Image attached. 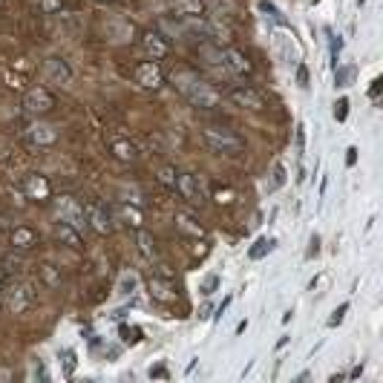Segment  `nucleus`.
I'll use <instances>...</instances> for the list:
<instances>
[{"instance_id": "f257e3e1", "label": "nucleus", "mask_w": 383, "mask_h": 383, "mask_svg": "<svg viewBox=\"0 0 383 383\" xmlns=\"http://www.w3.org/2000/svg\"><path fill=\"white\" fill-rule=\"evenodd\" d=\"M202 138H205V144H208L213 153H222V156H237V153L245 150V141H242L234 130L205 127V130H202Z\"/></svg>"}, {"instance_id": "f03ea898", "label": "nucleus", "mask_w": 383, "mask_h": 383, "mask_svg": "<svg viewBox=\"0 0 383 383\" xmlns=\"http://www.w3.org/2000/svg\"><path fill=\"white\" fill-rule=\"evenodd\" d=\"M0 300H4L6 312L24 315L29 305H32L35 294H32V288H29L26 282H6V285H0Z\"/></svg>"}, {"instance_id": "7ed1b4c3", "label": "nucleus", "mask_w": 383, "mask_h": 383, "mask_svg": "<svg viewBox=\"0 0 383 383\" xmlns=\"http://www.w3.org/2000/svg\"><path fill=\"white\" fill-rule=\"evenodd\" d=\"M55 216L58 222H66L72 228H78V231L84 234V228H87V210L78 199H72V196H58L55 199Z\"/></svg>"}, {"instance_id": "20e7f679", "label": "nucleus", "mask_w": 383, "mask_h": 383, "mask_svg": "<svg viewBox=\"0 0 383 383\" xmlns=\"http://www.w3.org/2000/svg\"><path fill=\"white\" fill-rule=\"evenodd\" d=\"M55 104L58 101L46 87H29L24 93V98H21V107H24L26 116H46V113L55 110Z\"/></svg>"}, {"instance_id": "39448f33", "label": "nucleus", "mask_w": 383, "mask_h": 383, "mask_svg": "<svg viewBox=\"0 0 383 383\" xmlns=\"http://www.w3.org/2000/svg\"><path fill=\"white\" fill-rule=\"evenodd\" d=\"M173 190H179V196H182L188 205H205V202H208V188H205V179H202V176L179 173Z\"/></svg>"}, {"instance_id": "423d86ee", "label": "nucleus", "mask_w": 383, "mask_h": 383, "mask_svg": "<svg viewBox=\"0 0 383 383\" xmlns=\"http://www.w3.org/2000/svg\"><path fill=\"white\" fill-rule=\"evenodd\" d=\"M133 81L141 90H159L165 84V72L159 66V61H141L133 66Z\"/></svg>"}, {"instance_id": "0eeeda50", "label": "nucleus", "mask_w": 383, "mask_h": 383, "mask_svg": "<svg viewBox=\"0 0 383 383\" xmlns=\"http://www.w3.org/2000/svg\"><path fill=\"white\" fill-rule=\"evenodd\" d=\"M185 98H188L196 110H213V107H219V101H222V96H219L210 84H205L202 78H199V81H196V84L185 93Z\"/></svg>"}, {"instance_id": "6e6552de", "label": "nucleus", "mask_w": 383, "mask_h": 383, "mask_svg": "<svg viewBox=\"0 0 383 383\" xmlns=\"http://www.w3.org/2000/svg\"><path fill=\"white\" fill-rule=\"evenodd\" d=\"M228 98H231L237 107H242V110H254V113L268 107L265 96H262L260 90H254V87H248V84H240V87H234L231 93H228Z\"/></svg>"}, {"instance_id": "1a4fd4ad", "label": "nucleus", "mask_w": 383, "mask_h": 383, "mask_svg": "<svg viewBox=\"0 0 383 383\" xmlns=\"http://www.w3.org/2000/svg\"><path fill=\"white\" fill-rule=\"evenodd\" d=\"M222 66L231 72V75H251V72H254L251 58H248L242 49H237V46L222 49Z\"/></svg>"}, {"instance_id": "9d476101", "label": "nucleus", "mask_w": 383, "mask_h": 383, "mask_svg": "<svg viewBox=\"0 0 383 383\" xmlns=\"http://www.w3.org/2000/svg\"><path fill=\"white\" fill-rule=\"evenodd\" d=\"M44 78L49 84H58V87H66L72 81V66L63 61V58H46L44 61Z\"/></svg>"}, {"instance_id": "9b49d317", "label": "nucleus", "mask_w": 383, "mask_h": 383, "mask_svg": "<svg viewBox=\"0 0 383 383\" xmlns=\"http://www.w3.org/2000/svg\"><path fill=\"white\" fill-rule=\"evenodd\" d=\"M141 46H144V52H147L150 61H165V58L170 55V44H168V38H165L162 32H153V29L141 35Z\"/></svg>"}, {"instance_id": "f8f14e48", "label": "nucleus", "mask_w": 383, "mask_h": 383, "mask_svg": "<svg viewBox=\"0 0 383 383\" xmlns=\"http://www.w3.org/2000/svg\"><path fill=\"white\" fill-rule=\"evenodd\" d=\"M87 225L93 228L96 234H113V213L104 208V205H87Z\"/></svg>"}, {"instance_id": "ddd939ff", "label": "nucleus", "mask_w": 383, "mask_h": 383, "mask_svg": "<svg viewBox=\"0 0 383 383\" xmlns=\"http://www.w3.org/2000/svg\"><path fill=\"white\" fill-rule=\"evenodd\" d=\"M38 242H41V234L29 225H18V228H12V234H9V245L15 251H32Z\"/></svg>"}, {"instance_id": "4468645a", "label": "nucleus", "mask_w": 383, "mask_h": 383, "mask_svg": "<svg viewBox=\"0 0 383 383\" xmlns=\"http://www.w3.org/2000/svg\"><path fill=\"white\" fill-rule=\"evenodd\" d=\"M173 12L185 21H205L208 18V4L205 0H173Z\"/></svg>"}, {"instance_id": "2eb2a0df", "label": "nucleus", "mask_w": 383, "mask_h": 383, "mask_svg": "<svg viewBox=\"0 0 383 383\" xmlns=\"http://www.w3.org/2000/svg\"><path fill=\"white\" fill-rule=\"evenodd\" d=\"M55 240H58L61 245L72 248V251H81V248H84L81 231H78V228H72V225H66V222H55Z\"/></svg>"}, {"instance_id": "dca6fc26", "label": "nucleus", "mask_w": 383, "mask_h": 383, "mask_svg": "<svg viewBox=\"0 0 383 383\" xmlns=\"http://www.w3.org/2000/svg\"><path fill=\"white\" fill-rule=\"evenodd\" d=\"M26 141L35 147H52L58 141V130L49 124H29L26 127Z\"/></svg>"}, {"instance_id": "f3484780", "label": "nucleus", "mask_w": 383, "mask_h": 383, "mask_svg": "<svg viewBox=\"0 0 383 383\" xmlns=\"http://www.w3.org/2000/svg\"><path fill=\"white\" fill-rule=\"evenodd\" d=\"M24 193H26L29 199H49V196H52V185H49L46 176L29 173V176L24 179Z\"/></svg>"}, {"instance_id": "a211bd4d", "label": "nucleus", "mask_w": 383, "mask_h": 383, "mask_svg": "<svg viewBox=\"0 0 383 383\" xmlns=\"http://www.w3.org/2000/svg\"><path fill=\"white\" fill-rule=\"evenodd\" d=\"M110 153H113V159H118L124 165H130V162L138 159V147L130 138H113L110 141Z\"/></svg>"}, {"instance_id": "6ab92c4d", "label": "nucleus", "mask_w": 383, "mask_h": 383, "mask_svg": "<svg viewBox=\"0 0 383 383\" xmlns=\"http://www.w3.org/2000/svg\"><path fill=\"white\" fill-rule=\"evenodd\" d=\"M168 81H170V84H173V87L185 96V93H188L196 81H199V75H196L193 69H188V66H179V69H173V72H170V78H168Z\"/></svg>"}, {"instance_id": "aec40b11", "label": "nucleus", "mask_w": 383, "mask_h": 383, "mask_svg": "<svg viewBox=\"0 0 383 383\" xmlns=\"http://www.w3.org/2000/svg\"><path fill=\"white\" fill-rule=\"evenodd\" d=\"M150 294H153V300H162V302L176 300L173 282H170V280H162V277H153V280H150Z\"/></svg>"}, {"instance_id": "412c9836", "label": "nucleus", "mask_w": 383, "mask_h": 383, "mask_svg": "<svg viewBox=\"0 0 383 383\" xmlns=\"http://www.w3.org/2000/svg\"><path fill=\"white\" fill-rule=\"evenodd\" d=\"M136 242H138V254L144 257V260H156L159 257V248H156V240H153V234H147V231H141L138 228V237H136Z\"/></svg>"}, {"instance_id": "4be33fe9", "label": "nucleus", "mask_w": 383, "mask_h": 383, "mask_svg": "<svg viewBox=\"0 0 383 383\" xmlns=\"http://www.w3.org/2000/svg\"><path fill=\"white\" fill-rule=\"evenodd\" d=\"M116 213H118V219H121L124 225H133L136 231L144 225V213H141L136 205H118V208H116Z\"/></svg>"}, {"instance_id": "5701e85b", "label": "nucleus", "mask_w": 383, "mask_h": 383, "mask_svg": "<svg viewBox=\"0 0 383 383\" xmlns=\"http://www.w3.org/2000/svg\"><path fill=\"white\" fill-rule=\"evenodd\" d=\"M176 228H179L182 234H190V237H205V228L193 216H188V213H179L176 216Z\"/></svg>"}, {"instance_id": "b1692460", "label": "nucleus", "mask_w": 383, "mask_h": 383, "mask_svg": "<svg viewBox=\"0 0 383 383\" xmlns=\"http://www.w3.org/2000/svg\"><path fill=\"white\" fill-rule=\"evenodd\" d=\"M274 248H277V240H274V237H260V240L248 248V257H251V260H262V257L271 254Z\"/></svg>"}, {"instance_id": "393cba45", "label": "nucleus", "mask_w": 383, "mask_h": 383, "mask_svg": "<svg viewBox=\"0 0 383 383\" xmlns=\"http://www.w3.org/2000/svg\"><path fill=\"white\" fill-rule=\"evenodd\" d=\"M354 78V66H337L335 69V87H349Z\"/></svg>"}, {"instance_id": "a878e982", "label": "nucleus", "mask_w": 383, "mask_h": 383, "mask_svg": "<svg viewBox=\"0 0 383 383\" xmlns=\"http://www.w3.org/2000/svg\"><path fill=\"white\" fill-rule=\"evenodd\" d=\"M136 285H138V277H136V274H124V277H121V282H118V294H121V297H127V294H133V291H136Z\"/></svg>"}, {"instance_id": "bb28decb", "label": "nucleus", "mask_w": 383, "mask_h": 383, "mask_svg": "<svg viewBox=\"0 0 383 383\" xmlns=\"http://www.w3.org/2000/svg\"><path fill=\"white\" fill-rule=\"evenodd\" d=\"M38 271H41V280H44L46 285H61V274H58L52 265H41Z\"/></svg>"}, {"instance_id": "cd10ccee", "label": "nucleus", "mask_w": 383, "mask_h": 383, "mask_svg": "<svg viewBox=\"0 0 383 383\" xmlns=\"http://www.w3.org/2000/svg\"><path fill=\"white\" fill-rule=\"evenodd\" d=\"M35 4H38V9H41L44 15H55V12H61L63 0H35Z\"/></svg>"}, {"instance_id": "c85d7f7f", "label": "nucleus", "mask_w": 383, "mask_h": 383, "mask_svg": "<svg viewBox=\"0 0 383 383\" xmlns=\"http://www.w3.org/2000/svg\"><path fill=\"white\" fill-rule=\"evenodd\" d=\"M176 176H179V173H176V168H170V165H168V168H162V170H159V185L173 188V185H176Z\"/></svg>"}, {"instance_id": "c756f323", "label": "nucleus", "mask_w": 383, "mask_h": 383, "mask_svg": "<svg viewBox=\"0 0 383 383\" xmlns=\"http://www.w3.org/2000/svg\"><path fill=\"white\" fill-rule=\"evenodd\" d=\"M346 312H349V302H340V305H337V309L332 312V317H329V329L340 326V323H343V317H346Z\"/></svg>"}, {"instance_id": "7c9ffc66", "label": "nucleus", "mask_w": 383, "mask_h": 383, "mask_svg": "<svg viewBox=\"0 0 383 383\" xmlns=\"http://www.w3.org/2000/svg\"><path fill=\"white\" fill-rule=\"evenodd\" d=\"M349 118V98H337L335 104V121H346Z\"/></svg>"}, {"instance_id": "2f4dec72", "label": "nucleus", "mask_w": 383, "mask_h": 383, "mask_svg": "<svg viewBox=\"0 0 383 383\" xmlns=\"http://www.w3.org/2000/svg\"><path fill=\"white\" fill-rule=\"evenodd\" d=\"M285 185V168L282 165H274V179H271V190L282 188Z\"/></svg>"}, {"instance_id": "473e14b6", "label": "nucleus", "mask_w": 383, "mask_h": 383, "mask_svg": "<svg viewBox=\"0 0 383 383\" xmlns=\"http://www.w3.org/2000/svg\"><path fill=\"white\" fill-rule=\"evenodd\" d=\"M216 288H219V277H216V274L205 277V282H202V294H205V297H210Z\"/></svg>"}, {"instance_id": "72a5a7b5", "label": "nucleus", "mask_w": 383, "mask_h": 383, "mask_svg": "<svg viewBox=\"0 0 383 383\" xmlns=\"http://www.w3.org/2000/svg\"><path fill=\"white\" fill-rule=\"evenodd\" d=\"M121 335H124V343H138L141 340V332L136 326H121Z\"/></svg>"}, {"instance_id": "f704fd0d", "label": "nucleus", "mask_w": 383, "mask_h": 383, "mask_svg": "<svg viewBox=\"0 0 383 383\" xmlns=\"http://www.w3.org/2000/svg\"><path fill=\"white\" fill-rule=\"evenodd\" d=\"M260 9H262V12H268V15H271V18L277 21V24H285V21H282V15L277 12V6H271V4H268V0H262V4H260Z\"/></svg>"}, {"instance_id": "c9c22d12", "label": "nucleus", "mask_w": 383, "mask_h": 383, "mask_svg": "<svg viewBox=\"0 0 383 383\" xmlns=\"http://www.w3.org/2000/svg\"><path fill=\"white\" fill-rule=\"evenodd\" d=\"M231 196H234V190H231V188H225V190H216V202H219V205H231V202H234Z\"/></svg>"}, {"instance_id": "e433bc0d", "label": "nucleus", "mask_w": 383, "mask_h": 383, "mask_svg": "<svg viewBox=\"0 0 383 383\" xmlns=\"http://www.w3.org/2000/svg\"><path fill=\"white\" fill-rule=\"evenodd\" d=\"M297 81H300V87L305 90V87H309V69H305L302 63L297 66Z\"/></svg>"}, {"instance_id": "4c0bfd02", "label": "nucleus", "mask_w": 383, "mask_h": 383, "mask_svg": "<svg viewBox=\"0 0 383 383\" xmlns=\"http://www.w3.org/2000/svg\"><path fill=\"white\" fill-rule=\"evenodd\" d=\"M150 377H162V380H168V366H150Z\"/></svg>"}, {"instance_id": "58836bf2", "label": "nucleus", "mask_w": 383, "mask_h": 383, "mask_svg": "<svg viewBox=\"0 0 383 383\" xmlns=\"http://www.w3.org/2000/svg\"><path fill=\"white\" fill-rule=\"evenodd\" d=\"M380 87H383V81H380V78H374V81H372V87H369V98H377V96H380Z\"/></svg>"}, {"instance_id": "ea45409f", "label": "nucleus", "mask_w": 383, "mask_h": 383, "mask_svg": "<svg viewBox=\"0 0 383 383\" xmlns=\"http://www.w3.org/2000/svg\"><path fill=\"white\" fill-rule=\"evenodd\" d=\"M63 357H66V374H72L75 372V354L72 352H63Z\"/></svg>"}, {"instance_id": "a19ab883", "label": "nucleus", "mask_w": 383, "mask_h": 383, "mask_svg": "<svg viewBox=\"0 0 383 383\" xmlns=\"http://www.w3.org/2000/svg\"><path fill=\"white\" fill-rule=\"evenodd\" d=\"M354 162H357V150H354V147H349V150H346V165L352 168Z\"/></svg>"}, {"instance_id": "79ce46f5", "label": "nucleus", "mask_w": 383, "mask_h": 383, "mask_svg": "<svg viewBox=\"0 0 383 383\" xmlns=\"http://www.w3.org/2000/svg\"><path fill=\"white\" fill-rule=\"evenodd\" d=\"M228 305H231V297H225V300H222V305H219V309H216V317H222V315L228 312Z\"/></svg>"}, {"instance_id": "37998d69", "label": "nucleus", "mask_w": 383, "mask_h": 383, "mask_svg": "<svg viewBox=\"0 0 383 383\" xmlns=\"http://www.w3.org/2000/svg\"><path fill=\"white\" fill-rule=\"evenodd\" d=\"M320 251V237H312V248H309V257H315Z\"/></svg>"}, {"instance_id": "c03bdc74", "label": "nucleus", "mask_w": 383, "mask_h": 383, "mask_svg": "<svg viewBox=\"0 0 383 383\" xmlns=\"http://www.w3.org/2000/svg\"><path fill=\"white\" fill-rule=\"evenodd\" d=\"M302 144H305V133H302V127H297V147L302 150Z\"/></svg>"}, {"instance_id": "a18cd8bd", "label": "nucleus", "mask_w": 383, "mask_h": 383, "mask_svg": "<svg viewBox=\"0 0 383 383\" xmlns=\"http://www.w3.org/2000/svg\"><path fill=\"white\" fill-rule=\"evenodd\" d=\"M210 317V305H202V312H199V320H208Z\"/></svg>"}, {"instance_id": "49530a36", "label": "nucleus", "mask_w": 383, "mask_h": 383, "mask_svg": "<svg viewBox=\"0 0 383 383\" xmlns=\"http://www.w3.org/2000/svg\"><path fill=\"white\" fill-rule=\"evenodd\" d=\"M6 4H9V0H0V9H4V6H6Z\"/></svg>"}, {"instance_id": "de8ad7c7", "label": "nucleus", "mask_w": 383, "mask_h": 383, "mask_svg": "<svg viewBox=\"0 0 383 383\" xmlns=\"http://www.w3.org/2000/svg\"><path fill=\"white\" fill-rule=\"evenodd\" d=\"M363 4H366V0H357V6H363Z\"/></svg>"}]
</instances>
